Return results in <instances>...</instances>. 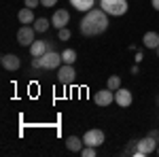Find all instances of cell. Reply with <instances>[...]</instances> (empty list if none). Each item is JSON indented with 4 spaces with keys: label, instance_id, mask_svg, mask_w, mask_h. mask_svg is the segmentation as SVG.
<instances>
[{
    "label": "cell",
    "instance_id": "1",
    "mask_svg": "<svg viewBox=\"0 0 159 157\" xmlns=\"http://www.w3.org/2000/svg\"><path fill=\"white\" fill-rule=\"evenodd\" d=\"M106 28H108V13L104 9H96V7L91 11H87L79 24V30L83 36H98L102 32H106Z\"/></svg>",
    "mask_w": 159,
    "mask_h": 157
},
{
    "label": "cell",
    "instance_id": "2",
    "mask_svg": "<svg viewBox=\"0 0 159 157\" xmlns=\"http://www.w3.org/2000/svg\"><path fill=\"white\" fill-rule=\"evenodd\" d=\"M100 9H104L112 17H121L127 13V0H100Z\"/></svg>",
    "mask_w": 159,
    "mask_h": 157
},
{
    "label": "cell",
    "instance_id": "3",
    "mask_svg": "<svg viewBox=\"0 0 159 157\" xmlns=\"http://www.w3.org/2000/svg\"><path fill=\"white\" fill-rule=\"evenodd\" d=\"M57 81L64 87H68V85H72L76 81V70L72 68V64H64V66L57 68Z\"/></svg>",
    "mask_w": 159,
    "mask_h": 157
},
{
    "label": "cell",
    "instance_id": "4",
    "mask_svg": "<svg viewBox=\"0 0 159 157\" xmlns=\"http://www.w3.org/2000/svg\"><path fill=\"white\" fill-rule=\"evenodd\" d=\"M34 34H36L34 25H21V28L17 30V43H19L21 47H30V45L34 43Z\"/></svg>",
    "mask_w": 159,
    "mask_h": 157
},
{
    "label": "cell",
    "instance_id": "5",
    "mask_svg": "<svg viewBox=\"0 0 159 157\" xmlns=\"http://www.w3.org/2000/svg\"><path fill=\"white\" fill-rule=\"evenodd\" d=\"M153 151H157V140L153 136H147V138L138 140V153H136V157H147Z\"/></svg>",
    "mask_w": 159,
    "mask_h": 157
},
{
    "label": "cell",
    "instance_id": "6",
    "mask_svg": "<svg viewBox=\"0 0 159 157\" xmlns=\"http://www.w3.org/2000/svg\"><path fill=\"white\" fill-rule=\"evenodd\" d=\"M61 53H57V51H47L45 55H43V68H47V70H55V68H60L61 66Z\"/></svg>",
    "mask_w": 159,
    "mask_h": 157
},
{
    "label": "cell",
    "instance_id": "7",
    "mask_svg": "<svg viewBox=\"0 0 159 157\" xmlns=\"http://www.w3.org/2000/svg\"><path fill=\"white\" fill-rule=\"evenodd\" d=\"M83 142L87 146H96L98 149L100 145H104V132L102 130H87L85 136H83Z\"/></svg>",
    "mask_w": 159,
    "mask_h": 157
},
{
    "label": "cell",
    "instance_id": "8",
    "mask_svg": "<svg viewBox=\"0 0 159 157\" xmlns=\"http://www.w3.org/2000/svg\"><path fill=\"white\" fill-rule=\"evenodd\" d=\"M0 62H2V68H4V70H11V72L19 70V66H21L19 55H15V53H4V55L0 58Z\"/></svg>",
    "mask_w": 159,
    "mask_h": 157
},
{
    "label": "cell",
    "instance_id": "9",
    "mask_svg": "<svg viewBox=\"0 0 159 157\" xmlns=\"http://www.w3.org/2000/svg\"><path fill=\"white\" fill-rule=\"evenodd\" d=\"M68 21H70V13L66 11V9H57V11L53 13V17H51V25H55L57 30L66 28Z\"/></svg>",
    "mask_w": 159,
    "mask_h": 157
},
{
    "label": "cell",
    "instance_id": "10",
    "mask_svg": "<svg viewBox=\"0 0 159 157\" xmlns=\"http://www.w3.org/2000/svg\"><path fill=\"white\" fill-rule=\"evenodd\" d=\"M93 100H96L98 106H110V104L115 102V91L108 89V87H106V89H100L98 94L93 96Z\"/></svg>",
    "mask_w": 159,
    "mask_h": 157
},
{
    "label": "cell",
    "instance_id": "11",
    "mask_svg": "<svg viewBox=\"0 0 159 157\" xmlns=\"http://www.w3.org/2000/svg\"><path fill=\"white\" fill-rule=\"evenodd\" d=\"M132 91L129 89H123V87H119L117 91H115V102L121 106V109H127V106H132Z\"/></svg>",
    "mask_w": 159,
    "mask_h": 157
},
{
    "label": "cell",
    "instance_id": "12",
    "mask_svg": "<svg viewBox=\"0 0 159 157\" xmlns=\"http://www.w3.org/2000/svg\"><path fill=\"white\" fill-rule=\"evenodd\" d=\"M47 51H51V45H47L45 40H34L30 45V55L32 58H43Z\"/></svg>",
    "mask_w": 159,
    "mask_h": 157
},
{
    "label": "cell",
    "instance_id": "13",
    "mask_svg": "<svg viewBox=\"0 0 159 157\" xmlns=\"http://www.w3.org/2000/svg\"><path fill=\"white\" fill-rule=\"evenodd\" d=\"M17 19H19V24L24 25H30L36 21V17H34V9H30V7H24L21 11L17 13Z\"/></svg>",
    "mask_w": 159,
    "mask_h": 157
},
{
    "label": "cell",
    "instance_id": "14",
    "mask_svg": "<svg viewBox=\"0 0 159 157\" xmlns=\"http://www.w3.org/2000/svg\"><path fill=\"white\" fill-rule=\"evenodd\" d=\"M83 146H85V142H83L79 136H68V138H66V149L72 151V153H81Z\"/></svg>",
    "mask_w": 159,
    "mask_h": 157
},
{
    "label": "cell",
    "instance_id": "15",
    "mask_svg": "<svg viewBox=\"0 0 159 157\" xmlns=\"http://www.w3.org/2000/svg\"><path fill=\"white\" fill-rule=\"evenodd\" d=\"M142 45L147 49H157L159 47V34L157 32H147L142 36Z\"/></svg>",
    "mask_w": 159,
    "mask_h": 157
},
{
    "label": "cell",
    "instance_id": "16",
    "mask_svg": "<svg viewBox=\"0 0 159 157\" xmlns=\"http://www.w3.org/2000/svg\"><path fill=\"white\" fill-rule=\"evenodd\" d=\"M70 4H72L76 11H83V13H87V11H91L93 9V4H96V0H70Z\"/></svg>",
    "mask_w": 159,
    "mask_h": 157
},
{
    "label": "cell",
    "instance_id": "17",
    "mask_svg": "<svg viewBox=\"0 0 159 157\" xmlns=\"http://www.w3.org/2000/svg\"><path fill=\"white\" fill-rule=\"evenodd\" d=\"M61 60H64V64H74L76 62V51L74 49H64L61 51Z\"/></svg>",
    "mask_w": 159,
    "mask_h": 157
},
{
    "label": "cell",
    "instance_id": "18",
    "mask_svg": "<svg viewBox=\"0 0 159 157\" xmlns=\"http://www.w3.org/2000/svg\"><path fill=\"white\" fill-rule=\"evenodd\" d=\"M51 25V21H47V17H38L34 21V30L36 32H47V28Z\"/></svg>",
    "mask_w": 159,
    "mask_h": 157
},
{
    "label": "cell",
    "instance_id": "19",
    "mask_svg": "<svg viewBox=\"0 0 159 157\" xmlns=\"http://www.w3.org/2000/svg\"><path fill=\"white\" fill-rule=\"evenodd\" d=\"M106 87H108V89H112V91H117V89L121 87V79H119L117 74L108 76V81H106Z\"/></svg>",
    "mask_w": 159,
    "mask_h": 157
},
{
    "label": "cell",
    "instance_id": "20",
    "mask_svg": "<svg viewBox=\"0 0 159 157\" xmlns=\"http://www.w3.org/2000/svg\"><path fill=\"white\" fill-rule=\"evenodd\" d=\"M138 153V140H129V145L123 149V155H134Z\"/></svg>",
    "mask_w": 159,
    "mask_h": 157
},
{
    "label": "cell",
    "instance_id": "21",
    "mask_svg": "<svg viewBox=\"0 0 159 157\" xmlns=\"http://www.w3.org/2000/svg\"><path fill=\"white\" fill-rule=\"evenodd\" d=\"M81 155L83 157H93L96 155V146H83V149H81Z\"/></svg>",
    "mask_w": 159,
    "mask_h": 157
},
{
    "label": "cell",
    "instance_id": "22",
    "mask_svg": "<svg viewBox=\"0 0 159 157\" xmlns=\"http://www.w3.org/2000/svg\"><path fill=\"white\" fill-rule=\"evenodd\" d=\"M57 38H60V40H68V38H70V30H68V28L57 30Z\"/></svg>",
    "mask_w": 159,
    "mask_h": 157
},
{
    "label": "cell",
    "instance_id": "23",
    "mask_svg": "<svg viewBox=\"0 0 159 157\" xmlns=\"http://www.w3.org/2000/svg\"><path fill=\"white\" fill-rule=\"evenodd\" d=\"M32 68H43V58H32Z\"/></svg>",
    "mask_w": 159,
    "mask_h": 157
},
{
    "label": "cell",
    "instance_id": "24",
    "mask_svg": "<svg viewBox=\"0 0 159 157\" xmlns=\"http://www.w3.org/2000/svg\"><path fill=\"white\" fill-rule=\"evenodd\" d=\"M25 7H30V9H36V7H40V0H24Z\"/></svg>",
    "mask_w": 159,
    "mask_h": 157
},
{
    "label": "cell",
    "instance_id": "25",
    "mask_svg": "<svg viewBox=\"0 0 159 157\" xmlns=\"http://www.w3.org/2000/svg\"><path fill=\"white\" fill-rule=\"evenodd\" d=\"M55 4H57V0H40V7H47V9L55 7Z\"/></svg>",
    "mask_w": 159,
    "mask_h": 157
},
{
    "label": "cell",
    "instance_id": "26",
    "mask_svg": "<svg viewBox=\"0 0 159 157\" xmlns=\"http://www.w3.org/2000/svg\"><path fill=\"white\" fill-rule=\"evenodd\" d=\"M148 136H153V138H155V140L159 142V130H153V132H148Z\"/></svg>",
    "mask_w": 159,
    "mask_h": 157
},
{
    "label": "cell",
    "instance_id": "27",
    "mask_svg": "<svg viewBox=\"0 0 159 157\" xmlns=\"http://www.w3.org/2000/svg\"><path fill=\"white\" fill-rule=\"evenodd\" d=\"M151 4H153V9H155V11H159V0H151Z\"/></svg>",
    "mask_w": 159,
    "mask_h": 157
},
{
    "label": "cell",
    "instance_id": "28",
    "mask_svg": "<svg viewBox=\"0 0 159 157\" xmlns=\"http://www.w3.org/2000/svg\"><path fill=\"white\" fill-rule=\"evenodd\" d=\"M134 60H136V64H140V62H142V53H136Z\"/></svg>",
    "mask_w": 159,
    "mask_h": 157
},
{
    "label": "cell",
    "instance_id": "29",
    "mask_svg": "<svg viewBox=\"0 0 159 157\" xmlns=\"http://www.w3.org/2000/svg\"><path fill=\"white\" fill-rule=\"evenodd\" d=\"M140 72V68H138V64H136V66H132V74H138Z\"/></svg>",
    "mask_w": 159,
    "mask_h": 157
},
{
    "label": "cell",
    "instance_id": "30",
    "mask_svg": "<svg viewBox=\"0 0 159 157\" xmlns=\"http://www.w3.org/2000/svg\"><path fill=\"white\" fill-rule=\"evenodd\" d=\"M157 58H159V47H157Z\"/></svg>",
    "mask_w": 159,
    "mask_h": 157
},
{
    "label": "cell",
    "instance_id": "31",
    "mask_svg": "<svg viewBox=\"0 0 159 157\" xmlns=\"http://www.w3.org/2000/svg\"><path fill=\"white\" fill-rule=\"evenodd\" d=\"M157 153H159V146H157Z\"/></svg>",
    "mask_w": 159,
    "mask_h": 157
},
{
    "label": "cell",
    "instance_id": "32",
    "mask_svg": "<svg viewBox=\"0 0 159 157\" xmlns=\"http://www.w3.org/2000/svg\"><path fill=\"white\" fill-rule=\"evenodd\" d=\"M157 102H159V98H157Z\"/></svg>",
    "mask_w": 159,
    "mask_h": 157
}]
</instances>
